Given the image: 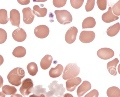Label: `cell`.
Returning a JSON list of instances; mask_svg holds the SVG:
<instances>
[{"label":"cell","instance_id":"1","mask_svg":"<svg viewBox=\"0 0 120 97\" xmlns=\"http://www.w3.org/2000/svg\"><path fill=\"white\" fill-rule=\"evenodd\" d=\"M24 70L20 67H16L11 71L8 74L7 78L11 84L18 86L22 83L21 79L25 76Z\"/></svg>","mask_w":120,"mask_h":97},{"label":"cell","instance_id":"2","mask_svg":"<svg viewBox=\"0 0 120 97\" xmlns=\"http://www.w3.org/2000/svg\"><path fill=\"white\" fill-rule=\"evenodd\" d=\"M80 71V68L76 63H69L65 68L62 75L63 78L67 80L75 78L78 75Z\"/></svg>","mask_w":120,"mask_h":97},{"label":"cell","instance_id":"3","mask_svg":"<svg viewBox=\"0 0 120 97\" xmlns=\"http://www.w3.org/2000/svg\"><path fill=\"white\" fill-rule=\"evenodd\" d=\"M57 82V81H54L51 83L48 86L50 90L48 92L50 95H53L55 97H62L65 91V89L64 87L63 84H59Z\"/></svg>","mask_w":120,"mask_h":97},{"label":"cell","instance_id":"4","mask_svg":"<svg viewBox=\"0 0 120 97\" xmlns=\"http://www.w3.org/2000/svg\"><path fill=\"white\" fill-rule=\"evenodd\" d=\"M54 13L57 21L61 24L65 25L69 24L72 20L71 15L66 10H56Z\"/></svg>","mask_w":120,"mask_h":97},{"label":"cell","instance_id":"5","mask_svg":"<svg viewBox=\"0 0 120 97\" xmlns=\"http://www.w3.org/2000/svg\"><path fill=\"white\" fill-rule=\"evenodd\" d=\"M33 86V82L32 79L29 78H26L22 81L19 91L24 97H25L32 92Z\"/></svg>","mask_w":120,"mask_h":97},{"label":"cell","instance_id":"6","mask_svg":"<svg viewBox=\"0 0 120 97\" xmlns=\"http://www.w3.org/2000/svg\"><path fill=\"white\" fill-rule=\"evenodd\" d=\"M95 36L94 32L91 31H82L79 35V39L82 43H90L94 39Z\"/></svg>","mask_w":120,"mask_h":97},{"label":"cell","instance_id":"7","mask_svg":"<svg viewBox=\"0 0 120 97\" xmlns=\"http://www.w3.org/2000/svg\"><path fill=\"white\" fill-rule=\"evenodd\" d=\"M49 28L45 25H38L35 28L34 30V33L35 36L40 39L46 37L49 35Z\"/></svg>","mask_w":120,"mask_h":97},{"label":"cell","instance_id":"8","mask_svg":"<svg viewBox=\"0 0 120 97\" xmlns=\"http://www.w3.org/2000/svg\"><path fill=\"white\" fill-rule=\"evenodd\" d=\"M78 32L77 28L75 26H72L67 31L65 37L66 42L69 44H71L75 41Z\"/></svg>","mask_w":120,"mask_h":97},{"label":"cell","instance_id":"9","mask_svg":"<svg viewBox=\"0 0 120 97\" xmlns=\"http://www.w3.org/2000/svg\"><path fill=\"white\" fill-rule=\"evenodd\" d=\"M97 53L99 58L105 60L110 59L113 57L114 55L113 51L108 48H103L99 49L97 51Z\"/></svg>","mask_w":120,"mask_h":97},{"label":"cell","instance_id":"10","mask_svg":"<svg viewBox=\"0 0 120 97\" xmlns=\"http://www.w3.org/2000/svg\"><path fill=\"white\" fill-rule=\"evenodd\" d=\"M23 15V21L26 24H29L33 21L34 18L33 11L29 7L23 8L22 10Z\"/></svg>","mask_w":120,"mask_h":97},{"label":"cell","instance_id":"11","mask_svg":"<svg viewBox=\"0 0 120 97\" xmlns=\"http://www.w3.org/2000/svg\"><path fill=\"white\" fill-rule=\"evenodd\" d=\"M12 36L15 40L18 42H21L25 40L27 34L23 29L19 28L13 31Z\"/></svg>","mask_w":120,"mask_h":97},{"label":"cell","instance_id":"12","mask_svg":"<svg viewBox=\"0 0 120 97\" xmlns=\"http://www.w3.org/2000/svg\"><path fill=\"white\" fill-rule=\"evenodd\" d=\"M10 16L9 20L12 25L19 28L20 16L18 11L15 9L11 10L10 12Z\"/></svg>","mask_w":120,"mask_h":97},{"label":"cell","instance_id":"13","mask_svg":"<svg viewBox=\"0 0 120 97\" xmlns=\"http://www.w3.org/2000/svg\"><path fill=\"white\" fill-rule=\"evenodd\" d=\"M81 81V79L79 77L68 80L66 82L67 90L71 92L74 91Z\"/></svg>","mask_w":120,"mask_h":97},{"label":"cell","instance_id":"14","mask_svg":"<svg viewBox=\"0 0 120 97\" xmlns=\"http://www.w3.org/2000/svg\"><path fill=\"white\" fill-rule=\"evenodd\" d=\"M101 18L104 22L108 23L118 20L119 19V17L113 14L111 7H109L108 8V11L102 14Z\"/></svg>","mask_w":120,"mask_h":97},{"label":"cell","instance_id":"15","mask_svg":"<svg viewBox=\"0 0 120 97\" xmlns=\"http://www.w3.org/2000/svg\"><path fill=\"white\" fill-rule=\"evenodd\" d=\"M91 85L88 81H84L78 87L77 90L78 97L82 96L85 93L90 89Z\"/></svg>","mask_w":120,"mask_h":97},{"label":"cell","instance_id":"16","mask_svg":"<svg viewBox=\"0 0 120 97\" xmlns=\"http://www.w3.org/2000/svg\"><path fill=\"white\" fill-rule=\"evenodd\" d=\"M119 61L117 58L109 62L107 65V68L109 73L112 75L116 76L117 75L116 67Z\"/></svg>","mask_w":120,"mask_h":97},{"label":"cell","instance_id":"17","mask_svg":"<svg viewBox=\"0 0 120 97\" xmlns=\"http://www.w3.org/2000/svg\"><path fill=\"white\" fill-rule=\"evenodd\" d=\"M64 69L62 65L58 64L55 68H52L49 72L50 76L52 78L59 77L62 74Z\"/></svg>","mask_w":120,"mask_h":97},{"label":"cell","instance_id":"18","mask_svg":"<svg viewBox=\"0 0 120 97\" xmlns=\"http://www.w3.org/2000/svg\"><path fill=\"white\" fill-rule=\"evenodd\" d=\"M53 58L50 55L47 54L45 55L41 59L40 63V65L41 68L44 70H46L50 66Z\"/></svg>","mask_w":120,"mask_h":97},{"label":"cell","instance_id":"19","mask_svg":"<svg viewBox=\"0 0 120 97\" xmlns=\"http://www.w3.org/2000/svg\"><path fill=\"white\" fill-rule=\"evenodd\" d=\"M120 29L119 22L110 26L107 29L106 33L108 36L110 37H113L117 35L119 32Z\"/></svg>","mask_w":120,"mask_h":97},{"label":"cell","instance_id":"20","mask_svg":"<svg viewBox=\"0 0 120 97\" xmlns=\"http://www.w3.org/2000/svg\"><path fill=\"white\" fill-rule=\"evenodd\" d=\"M96 24V21L94 18L91 16L85 18L82 22V29L94 28Z\"/></svg>","mask_w":120,"mask_h":97},{"label":"cell","instance_id":"21","mask_svg":"<svg viewBox=\"0 0 120 97\" xmlns=\"http://www.w3.org/2000/svg\"><path fill=\"white\" fill-rule=\"evenodd\" d=\"M34 13L39 17H43L45 16L47 14V10L45 7L41 8L38 5H35L33 7Z\"/></svg>","mask_w":120,"mask_h":97},{"label":"cell","instance_id":"22","mask_svg":"<svg viewBox=\"0 0 120 97\" xmlns=\"http://www.w3.org/2000/svg\"><path fill=\"white\" fill-rule=\"evenodd\" d=\"M26 51L25 48L22 46H18L15 48L12 53L13 55L18 58L22 57L26 54Z\"/></svg>","mask_w":120,"mask_h":97},{"label":"cell","instance_id":"23","mask_svg":"<svg viewBox=\"0 0 120 97\" xmlns=\"http://www.w3.org/2000/svg\"><path fill=\"white\" fill-rule=\"evenodd\" d=\"M106 94L108 97H120V90L117 87H111L107 89Z\"/></svg>","mask_w":120,"mask_h":97},{"label":"cell","instance_id":"24","mask_svg":"<svg viewBox=\"0 0 120 97\" xmlns=\"http://www.w3.org/2000/svg\"><path fill=\"white\" fill-rule=\"evenodd\" d=\"M27 69L29 73L32 76H35L38 71L37 64L33 62L29 63L27 66Z\"/></svg>","mask_w":120,"mask_h":97},{"label":"cell","instance_id":"25","mask_svg":"<svg viewBox=\"0 0 120 97\" xmlns=\"http://www.w3.org/2000/svg\"><path fill=\"white\" fill-rule=\"evenodd\" d=\"M2 92L6 95H10L15 93L17 91V90L13 86L8 85H5L2 88Z\"/></svg>","mask_w":120,"mask_h":97},{"label":"cell","instance_id":"26","mask_svg":"<svg viewBox=\"0 0 120 97\" xmlns=\"http://www.w3.org/2000/svg\"><path fill=\"white\" fill-rule=\"evenodd\" d=\"M9 20L7 11L4 9H0V24H6Z\"/></svg>","mask_w":120,"mask_h":97},{"label":"cell","instance_id":"27","mask_svg":"<svg viewBox=\"0 0 120 97\" xmlns=\"http://www.w3.org/2000/svg\"><path fill=\"white\" fill-rule=\"evenodd\" d=\"M46 89L42 88V85H36L34 88H33L32 90V92L33 94L36 95H40L45 94L46 92Z\"/></svg>","mask_w":120,"mask_h":97},{"label":"cell","instance_id":"28","mask_svg":"<svg viewBox=\"0 0 120 97\" xmlns=\"http://www.w3.org/2000/svg\"><path fill=\"white\" fill-rule=\"evenodd\" d=\"M84 0H71L70 4L72 7L74 8L78 9L80 8L82 5Z\"/></svg>","mask_w":120,"mask_h":97},{"label":"cell","instance_id":"29","mask_svg":"<svg viewBox=\"0 0 120 97\" xmlns=\"http://www.w3.org/2000/svg\"><path fill=\"white\" fill-rule=\"evenodd\" d=\"M112 9L115 15H120V0L118 1L112 6Z\"/></svg>","mask_w":120,"mask_h":97},{"label":"cell","instance_id":"30","mask_svg":"<svg viewBox=\"0 0 120 97\" xmlns=\"http://www.w3.org/2000/svg\"><path fill=\"white\" fill-rule=\"evenodd\" d=\"M95 4L94 0H88L85 6V9L87 12L92 11L94 8Z\"/></svg>","mask_w":120,"mask_h":97},{"label":"cell","instance_id":"31","mask_svg":"<svg viewBox=\"0 0 120 97\" xmlns=\"http://www.w3.org/2000/svg\"><path fill=\"white\" fill-rule=\"evenodd\" d=\"M99 9L102 11L105 10L107 7V1L106 0H98L96 2Z\"/></svg>","mask_w":120,"mask_h":97},{"label":"cell","instance_id":"32","mask_svg":"<svg viewBox=\"0 0 120 97\" xmlns=\"http://www.w3.org/2000/svg\"><path fill=\"white\" fill-rule=\"evenodd\" d=\"M7 35L5 30L0 28V44L4 43L6 40Z\"/></svg>","mask_w":120,"mask_h":97},{"label":"cell","instance_id":"33","mask_svg":"<svg viewBox=\"0 0 120 97\" xmlns=\"http://www.w3.org/2000/svg\"><path fill=\"white\" fill-rule=\"evenodd\" d=\"M67 1L66 0H53L52 2L55 7L60 8L64 6L66 4Z\"/></svg>","mask_w":120,"mask_h":97},{"label":"cell","instance_id":"34","mask_svg":"<svg viewBox=\"0 0 120 97\" xmlns=\"http://www.w3.org/2000/svg\"><path fill=\"white\" fill-rule=\"evenodd\" d=\"M99 95V92L96 89H93L87 94L84 97H98Z\"/></svg>","mask_w":120,"mask_h":97},{"label":"cell","instance_id":"35","mask_svg":"<svg viewBox=\"0 0 120 97\" xmlns=\"http://www.w3.org/2000/svg\"><path fill=\"white\" fill-rule=\"evenodd\" d=\"M18 2L21 5H26L29 4L30 0H17Z\"/></svg>","mask_w":120,"mask_h":97},{"label":"cell","instance_id":"36","mask_svg":"<svg viewBox=\"0 0 120 97\" xmlns=\"http://www.w3.org/2000/svg\"><path fill=\"white\" fill-rule=\"evenodd\" d=\"M29 97H45V94L38 95L33 94L29 96Z\"/></svg>","mask_w":120,"mask_h":97},{"label":"cell","instance_id":"37","mask_svg":"<svg viewBox=\"0 0 120 97\" xmlns=\"http://www.w3.org/2000/svg\"><path fill=\"white\" fill-rule=\"evenodd\" d=\"M10 97H23L22 96L19 94L14 93L12 94Z\"/></svg>","mask_w":120,"mask_h":97},{"label":"cell","instance_id":"38","mask_svg":"<svg viewBox=\"0 0 120 97\" xmlns=\"http://www.w3.org/2000/svg\"><path fill=\"white\" fill-rule=\"evenodd\" d=\"M4 82V81L2 77L0 75V88L2 87Z\"/></svg>","mask_w":120,"mask_h":97},{"label":"cell","instance_id":"39","mask_svg":"<svg viewBox=\"0 0 120 97\" xmlns=\"http://www.w3.org/2000/svg\"><path fill=\"white\" fill-rule=\"evenodd\" d=\"M63 97H74L71 94L66 93L64 94Z\"/></svg>","mask_w":120,"mask_h":97},{"label":"cell","instance_id":"40","mask_svg":"<svg viewBox=\"0 0 120 97\" xmlns=\"http://www.w3.org/2000/svg\"><path fill=\"white\" fill-rule=\"evenodd\" d=\"M4 61V59L3 56L0 54V66L3 63Z\"/></svg>","mask_w":120,"mask_h":97},{"label":"cell","instance_id":"41","mask_svg":"<svg viewBox=\"0 0 120 97\" xmlns=\"http://www.w3.org/2000/svg\"><path fill=\"white\" fill-rule=\"evenodd\" d=\"M5 94L2 91L0 92V97H5Z\"/></svg>","mask_w":120,"mask_h":97}]
</instances>
